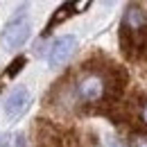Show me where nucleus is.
<instances>
[{
    "label": "nucleus",
    "instance_id": "obj_3",
    "mask_svg": "<svg viewBox=\"0 0 147 147\" xmlns=\"http://www.w3.org/2000/svg\"><path fill=\"white\" fill-rule=\"evenodd\" d=\"M30 104H32L30 91L25 86H16L14 91L7 95V100H5V115H7V120L16 122L18 118H23L25 111L30 109Z\"/></svg>",
    "mask_w": 147,
    "mask_h": 147
},
{
    "label": "nucleus",
    "instance_id": "obj_1",
    "mask_svg": "<svg viewBox=\"0 0 147 147\" xmlns=\"http://www.w3.org/2000/svg\"><path fill=\"white\" fill-rule=\"evenodd\" d=\"M30 34H32V20L23 9H18V14H14L5 23V30L0 34V43L5 50H18L25 45Z\"/></svg>",
    "mask_w": 147,
    "mask_h": 147
},
{
    "label": "nucleus",
    "instance_id": "obj_5",
    "mask_svg": "<svg viewBox=\"0 0 147 147\" xmlns=\"http://www.w3.org/2000/svg\"><path fill=\"white\" fill-rule=\"evenodd\" d=\"M107 145H109V147H122V145H118V143H115L113 138H109V140H107Z\"/></svg>",
    "mask_w": 147,
    "mask_h": 147
},
{
    "label": "nucleus",
    "instance_id": "obj_4",
    "mask_svg": "<svg viewBox=\"0 0 147 147\" xmlns=\"http://www.w3.org/2000/svg\"><path fill=\"white\" fill-rule=\"evenodd\" d=\"M140 118H143V122H145V125H147V104H145V107H143V113H140Z\"/></svg>",
    "mask_w": 147,
    "mask_h": 147
},
{
    "label": "nucleus",
    "instance_id": "obj_2",
    "mask_svg": "<svg viewBox=\"0 0 147 147\" xmlns=\"http://www.w3.org/2000/svg\"><path fill=\"white\" fill-rule=\"evenodd\" d=\"M77 45H79V41H77L75 34H63V36L55 38L52 45H50V52H48V66H50L52 70L66 66L68 59L75 55Z\"/></svg>",
    "mask_w": 147,
    "mask_h": 147
},
{
    "label": "nucleus",
    "instance_id": "obj_6",
    "mask_svg": "<svg viewBox=\"0 0 147 147\" xmlns=\"http://www.w3.org/2000/svg\"><path fill=\"white\" fill-rule=\"evenodd\" d=\"M111 2H113V0H104V5H111Z\"/></svg>",
    "mask_w": 147,
    "mask_h": 147
}]
</instances>
